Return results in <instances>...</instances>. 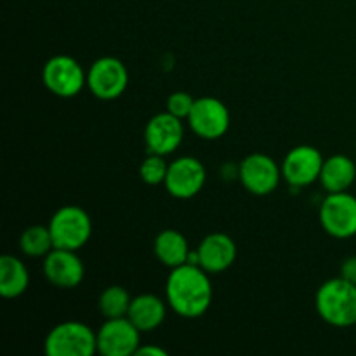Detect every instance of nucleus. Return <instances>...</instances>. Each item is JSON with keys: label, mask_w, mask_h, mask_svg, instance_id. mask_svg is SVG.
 <instances>
[{"label": "nucleus", "mask_w": 356, "mask_h": 356, "mask_svg": "<svg viewBox=\"0 0 356 356\" xmlns=\"http://www.w3.org/2000/svg\"><path fill=\"white\" fill-rule=\"evenodd\" d=\"M207 181L204 163L195 156H181L169 163L165 177L167 193L179 200H188L200 193Z\"/></svg>", "instance_id": "9b49d317"}, {"label": "nucleus", "mask_w": 356, "mask_h": 356, "mask_svg": "<svg viewBox=\"0 0 356 356\" xmlns=\"http://www.w3.org/2000/svg\"><path fill=\"white\" fill-rule=\"evenodd\" d=\"M129 86V70L113 56L96 59L87 72V87L97 99L111 101L120 97Z\"/></svg>", "instance_id": "0eeeda50"}, {"label": "nucleus", "mask_w": 356, "mask_h": 356, "mask_svg": "<svg viewBox=\"0 0 356 356\" xmlns=\"http://www.w3.org/2000/svg\"><path fill=\"white\" fill-rule=\"evenodd\" d=\"M42 82L58 97H75L87 86V73L75 58L66 54L52 56L42 68Z\"/></svg>", "instance_id": "39448f33"}, {"label": "nucleus", "mask_w": 356, "mask_h": 356, "mask_svg": "<svg viewBox=\"0 0 356 356\" xmlns=\"http://www.w3.org/2000/svg\"><path fill=\"white\" fill-rule=\"evenodd\" d=\"M186 120L191 131L198 138L214 141V139L222 138L228 132L232 117H229L228 106L221 99L212 96H204L195 99L191 113Z\"/></svg>", "instance_id": "6e6552de"}, {"label": "nucleus", "mask_w": 356, "mask_h": 356, "mask_svg": "<svg viewBox=\"0 0 356 356\" xmlns=\"http://www.w3.org/2000/svg\"><path fill=\"white\" fill-rule=\"evenodd\" d=\"M193 104H195L193 96L188 92H183V90L172 92L169 97H167V111L172 113L174 117L181 118V120L190 117Z\"/></svg>", "instance_id": "5701e85b"}, {"label": "nucleus", "mask_w": 356, "mask_h": 356, "mask_svg": "<svg viewBox=\"0 0 356 356\" xmlns=\"http://www.w3.org/2000/svg\"><path fill=\"white\" fill-rule=\"evenodd\" d=\"M167 305L183 318H198L212 305V284L209 273L198 264L172 268L165 284Z\"/></svg>", "instance_id": "f257e3e1"}, {"label": "nucleus", "mask_w": 356, "mask_h": 356, "mask_svg": "<svg viewBox=\"0 0 356 356\" xmlns=\"http://www.w3.org/2000/svg\"><path fill=\"white\" fill-rule=\"evenodd\" d=\"M316 313L329 325L353 327L356 325V284L343 277L330 278L316 291Z\"/></svg>", "instance_id": "f03ea898"}, {"label": "nucleus", "mask_w": 356, "mask_h": 356, "mask_svg": "<svg viewBox=\"0 0 356 356\" xmlns=\"http://www.w3.org/2000/svg\"><path fill=\"white\" fill-rule=\"evenodd\" d=\"M183 139V120L174 117L169 111L152 117L145 127V141L148 153L167 156L179 148Z\"/></svg>", "instance_id": "ddd939ff"}, {"label": "nucleus", "mask_w": 356, "mask_h": 356, "mask_svg": "<svg viewBox=\"0 0 356 356\" xmlns=\"http://www.w3.org/2000/svg\"><path fill=\"white\" fill-rule=\"evenodd\" d=\"M141 346V330L127 318H110L97 330V351L104 356H131Z\"/></svg>", "instance_id": "9d476101"}, {"label": "nucleus", "mask_w": 356, "mask_h": 356, "mask_svg": "<svg viewBox=\"0 0 356 356\" xmlns=\"http://www.w3.org/2000/svg\"><path fill=\"white\" fill-rule=\"evenodd\" d=\"M344 280L351 282V284H356V256L346 257L341 264V275Z\"/></svg>", "instance_id": "b1692460"}, {"label": "nucleus", "mask_w": 356, "mask_h": 356, "mask_svg": "<svg viewBox=\"0 0 356 356\" xmlns=\"http://www.w3.org/2000/svg\"><path fill=\"white\" fill-rule=\"evenodd\" d=\"M320 225L327 235L346 240L356 235V197L348 191L329 193L320 205Z\"/></svg>", "instance_id": "423d86ee"}, {"label": "nucleus", "mask_w": 356, "mask_h": 356, "mask_svg": "<svg viewBox=\"0 0 356 356\" xmlns=\"http://www.w3.org/2000/svg\"><path fill=\"white\" fill-rule=\"evenodd\" d=\"M356 179V165L346 155H332L323 160L320 183L327 193L348 191Z\"/></svg>", "instance_id": "f3484780"}, {"label": "nucleus", "mask_w": 356, "mask_h": 356, "mask_svg": "<svg viewBox=\"0 0 356 356\" xmlns=\"http://www.w3.org/2000/svg\"><path fill=\"white\" fill-rule=\"evenodd\" d=\"M198 266L209 275H218L233 266L236 259V245L232 236L225 233H211L197 249Z\"/></svg>", "instance_id": "2eb2a0df"}, {"label": "nucleus", "mask_w": 356, "mask_h": 356, "mask_svg": "<svg viewBox=\"0 0 356 356\" xmlns=\"http://www.w3.org/2000/svg\"><path fill=\"white\" fill-rule=\"evenodd\" d=\"M49 356H92L97 351V332L82 322H63L45 337Z\"/></svg>", "instance_id": "7ed1b4c3"}, {"label": "nucleus", "mask_w": 356, "mask_h": 356, "mask_svg": "<svg viewBox=\"0 0 356 356\" xmlns=\"http://www.w3.org/2000/svg\"><path fill=\"white\" fill-rule=\"evenodd\" d=\"M54 247L79 250L89 242L92 235V221L82 207L65 205L54 212L49 222Z\"/></svg>", "instance_id": "20e7f679"}, {"label": "nucleus", "mask_w": 356, "mask_h": 356, "mask_svg": "<svg viewBox=\"0 0 356 356\" xmlns=\"http://www.w3.org/2000/svg\"><path fill=\"white\" fill-rule=\"evenodd\" d=\"M44 275L58 289H75L82 284L86 268L76 250L54 249L44 257Z\"/></svg>", "instance_id": "4468645a"}, {"label": "nucleus", "mask_w": 356, "mask_h": 356, "mask_svg": "<svg viewBox=\"0 0 356 356\" xmlns=\"http://www.w3.org/2000/svg\"><path fill=\"white\" fill-rule=\"evenodd\" d=\"M30 284V273L26 264L17 257H0V296L6 299H16L26 292Z\"/></svg>", "instance_id": "6ab92c4d"}, {"label": "nucleus", "mask_w": 356, "mask_h": 356, "mask_svg": "<svg viewBox=\"0 0 356 356\" xmlns=\"http://www.w3.org/2000/svg\"><path fill=\"white\" fill-rule=\"evenodd\" d=\"M323 155L309 145L292 148L282 162V176L291 186L302 188L320 179L323 167Z\"/></svg>", "instance_id": "f8f14e48"}, {"label": "nucleus", "mask_w": 356, "mask_h": 356, "mask_svg": "<svg viewBox=\"0 0 356 356\" xmlns=\"http://www.w3.org/2000/svg\"><path fill=\"white\" fill-rule=\"evenodd\" d=\"M131 302V294L122 285H111V287H106L101 292L97 308H99L101 315L106 320L122 318V316H127Z\"/></svg>", "instance_id": "412c9836"}, {"label": "nucleus", "mask_w": 356, "mask_h": 356, "mask_svg": "<svg viewBox=\"0 0 356 356\" xmlns=\"http://www.w3.org/2000/svg\"><path fill=\"white\" fill-rule=\"evenodd\" d=\"M167 170H169V163L165 162V156L148 153V156L139 165V176L146 184L156 186V184L165 183Z\"/></svg>", "instance_id": "4be33fe9"}, {"label": "nucleus", "mask_w": 356, "mask_h": 356, "mask_svg": "<svg viewBox=\"0 0 356 356\" xmlns=\"http://www.w3.org/2000/svg\"><path fill=\"white\" fill-rule=\"evenodd\" d=\"M153 250L155 256L163 266L167 268H177L183 266L190 259V245L184 235H181L177 229H163L156 235L155 242H153Z\"/></svg>", "instance_id": "a211bd4d"}, {"label": "nucleus", "mask_w": 356, "mask_h": 356, "mask_svg": "<svg viewBox=\"0 0 356 356\" xmlns=\"http://www.w3.org/2000/svg\"><path fill=\"white\" fill-rule=\"evenodd\" d=\"M238 177L242 186L249 193L266 197L273 193L280 184L282 167L264 153H252L240 162Z\"/></svg>", "instance_id": "1a4fd4ad"}, {"label": "nucleus", "mask_w": 356, "mask_h": 356, "mask_svg": "<svg viewBox=\"0 0 356 356\" xmlns=\"http://www.w3.org/2000/svg\"><path fill=\"white\" fill-rule=\"evenodd\" d=\"M21 252L28 257H45L54 249V240H52L49 226L35 225L24 229L19 238Z\"/></svg>", "instance_id": "aec40b11"}, {"label": "nucleus", "mask_w": 356, "mask_h": 356, "mask_svg": "<svg viewBox=\"0 0 356 356\" xmlns=\"http://www.w3.org/2000/svg\"><path fill=\"white\" fill-rule=\"evenodd\" d=\"M167 315L165 302L153 294H141L132 298L127 318L138 327L141 332H152L159 329Z\"/></svg>", "instance_id": "dca6fc26"}, {"label": "nucleus", "mask_w": 356, "mask_h": 356, "mask_svg": "<svg viewBox=\"0 0 356 356\" xmlns=\"http://www.w3.org/2000/svg\"><path fill=\"white\" fill-rule=\"evenodd\" d=\"M136 355H155V356H167V351L159 346H139L138 353Z\"/></svg>", "instance_id": "393cba45"}]
</instances>
